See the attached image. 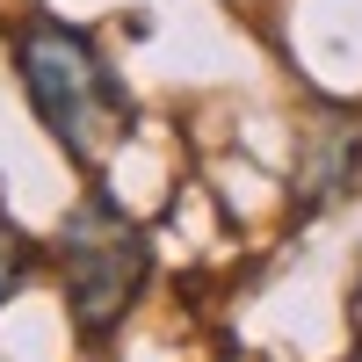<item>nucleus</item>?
Instances as JSON below:
<instances>
[{
	"label": "nucleus",
	"instance_id": "1",
	"mask_svg": "<svg viewBox=\"0 0 362 362\" xmlns=\"http://www.w3.org/2000/svg\"><path fill=\"white\" fill-rule=\"evenodd\" d=\"M15 80H22L29 109H37V124L51 131V145L73 167H102L138 131V102L116 80L109 51L58 15H29L15 29Z\"/></svg>",
	"mask_w": 362,
	"mask_h": 362
},
{
	"label": "nucleus",
	"instance_id": "2",
	"mask_svg": "<svg viewBox=\"0 0 362 362\" xmlns=\"http://www.w3.org/2000/svg\"><path fill=\"white\" fill-rule=\"evenodd\" d=\"M58 283H66V312L80 341H109L116 326L131 319V305L145 297V276H153V239L131 218L109 189H87L73 203V218L51 239Z\"/></svg>",
	"mask_w": 362,
	"mask_h": 362
},
{
	"label": "nucleus",
	"instance_id": "4",
	"mask_svg": "<svg viewBox=\"0 0 362 362\" xmlns=\"http://www.w3.org/2000/svg\"><path fill=\"white\" fill-rule=\"evenodd\" d=\"M29 268H37V239H29L8 210H0V305H8V297L29 283Z\"/></svg>",
	"mask_w": 362,
	"mask_h": 362
},
{
	"label": "nucleus",
	"instance_id": "3",
	"mask_svg": "<svg viewBox=\"0 0 362 362\" xmlns=\"http://www.w3.org/2000/svg\"><path fill=\"white\" fill-rule=\"evenodd\" d=\"M348 189H362V116H326L319 138L305 145V181H297V196L319 210V203H341Z\"/></svg>",
	"mask_w": 362,
	"mask_h": 362
}]
</instances>
